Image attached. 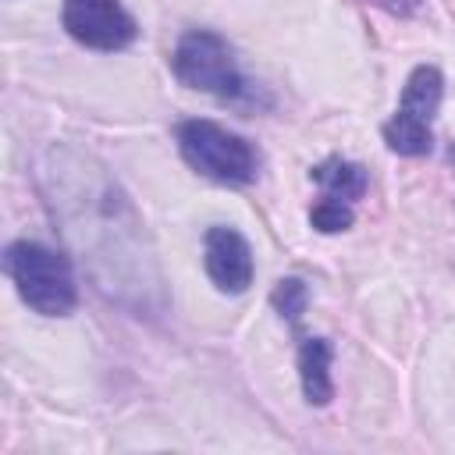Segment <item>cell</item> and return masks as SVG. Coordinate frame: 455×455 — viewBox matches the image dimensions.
Here are the masks:
<instances>
[{
	"label": "cell",
	"mask_w": 455,
	"mask_h": 455,
	"mask_svg": "<svg viewBox=\"0 0 455 455\" xmlns=\"http://www.w3.org/2000/svg\"><path fill=\"white\" fill-rule=\"evenodd\" d=\"M4 270L11 274L21 302L43 316H64L78 302L68 259L39 242H11L4 252Z\"/></svg>",
	"instance_id": "6da1fadb"
},
{
	"label": "cell",
	"mask_w": 455,
	"mask_h": 455,
	"mask_svg": "<svg viewBox=\"0 0 455 455\" xmlns=\"http://www.w3.org/2000/svg\"><path fill=\"white\" fill-rule=\"evenodd\" d=\"M178 149H181L185 164L192 171H199L203 178H210V181L245 185V181L256 178L259 160H256L252 146L242 135H235V132H228L213 121L196 117V121L178 124Z\"/></svg>",
	"instance_id": "7a4b0ae2"
},
{
	"label": "cell",
	"mask_w": 455,
	"mask_h": 455,
	"mask_svg": "<svg viewBox=\"0 0 455 455\" xmlns=\"http://www.w3.org/2000/svg\"><path fill=\"white\" fill-rule=\"evenodd\" d=\"M171 68L178 75L181 85L199 89V92H213L220 100H242L245 96V78L235 64L231 46L206 28H192L178 39Z\"/></svg>",
	"instance_id": "3957f363"
},
{
	"label": "cell",
	"mask_w": 455,
	"mask_h": 455,
	"mask_svg": "<svg viewBox=\"0 0 455 455\" xmlns=\"http://www.w3.org/2000/svg\"><path fill=\"white\" fill-rule=\"evenodd\" d=\"M441 71L430 64H419L405 89H402V103L395 110V117L384 124V142L402 153V156H423L430 149V121L441 107Z\"/></svg>",
	"instance_id": "277c9868"
},
{
	"label": "cell",
	"mask_w": 455,
	"mask_h": 455,
	"mask_svg": "<svg viewBox=\"0 0 455 455\" xmlns=\"http://www.w3.org/2000/svg\"><path fill=\"white\" fill-rule=\"evenodd\" d=\"M60 21L68 36L89 50H124L139 36V25L121 0H64Z\"/></svg>",
	"instance_id": "5b68a950"
},
{
	"label": "cell",
	"mask_w": 455,
	"mask_h": 455,
	"mask_svg": "<svg viewBox=\"0 0 455 455\" xmlns=\"http://www.w3.org/2000/svg\"><path fill=\"white\" fill-rule=\"evenodd\" d=\"M203 259H206V274L220 291H245L252 284V249L249 242L235 231V228H210L203 238Z\"/></svg>",
	"instance_id": "8992f818"
},
{
	"label": "cell",
	"mask_w": 455,
	"mask_h": 455,
	"mask_svg": "<svg viewBox=\"0 0 455 455\" xmlns=\"http://www.w3.org/2000/svg\"><path fill=\"white\" fill-rule=\"evenodd\" d=\"M313 181L320 185V199L338 203V206H355V199L366 192V171L359 164L341 160V156H331V160L316 164Z\"/></svg>",
	"instance_id": "52a82bcc"
},
{
	"label": "cell",
	"mask_w": 455,
	"mask_h": 455,
	"mask_svg": "<svg viewBox=\"0 0 455 455\" xmlns=\"http://www.w3.org/2000/svg\"><path fill=\"white\" fill-rule=\"evenodd\" d=\"M299 377L302 395L309 405H327L334 395L331 384V345L323 338H302L299 341Z\"/></svg>",
	"instance_id": "ba28073f"
},
{
	"label": "cell",
	"mask_w": 455,
	"mask_h": 455,
	"mask_svg": "<svg viewBox=\"0 0 455 455\" xmlns=\"http://www.w3.org/2000/svg\"><path fill=\"white\" fill-rule=\"evenodd\" d=\"M274 306H277V313L281 316H288V320H299L302 316V309H306V284L299 281V277H288V281H277V288H274Z\"/></svg>",
	"instance_id": "9c48e42d"
},
{
	"label": "cell",
	"mask_w": 455,
	"mask_h": 455,
	"mask_svg": "<svg viewBox=\"0 0 455 455\" xmlns=\"http://www.w3.org/2000/svg\"><path fill=\"white\" fill-rule=\"evenodd\" d=\"M451 160H455V146H451Z\"/></svg>",
	"instance_id": "30bf717a"
}]
</instances>
